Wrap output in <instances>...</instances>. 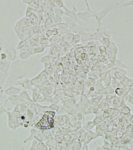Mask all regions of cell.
Returning <instances> with one entry per match:
<instances>
[{"label":"cell","instance_id":"1","mask_svg":"<svg viewBox=\"0 0 133 150\" xmlns=\"http://www.w3.org/2000/svg\"><path fill=\"white\" fill-rule=\"evenodd\" d=\"M118 6V4L107 6L99 12L94 11L93 18L97 21V25H98L97 29H100L101 28L102 25V20L113 10L116 8Z\"/></svg>","mask_w":133,"mask_h":150},{"label":"cell","instance_id":"2","mask_svg":"<svg viewBox=\"0 0 133 150\" xmlns=\"http://www.w3.org/2000/svg\"><path fill=\"white\" fill-rule=\"evenodd\" d=\"M18 61L15 62L13 64V65L11 66L12 67L10 73L8 74V78H10V81L16 80L20 78H22L26 75L24 71L21 68V67L18 63Z\"/></svg>","mask_w":133,"mask_h":150},{"label":"cell","instance_id":"3","mask_svg":"<svg viewBox=\"0 0 133 150\" xmlns=\"http://www.w3.org/2000/svg\"><path fill=\"white\" fill-rule=\"evenodd\" d=\"M71 3L72 7H73V9L70 10L66 6H64V7L63 8L64 13H65L64 15H66L67 17H68L71 20H73V21L76 22L78 25L80 26L81 24V21L78 17V15H77V10L76 9V8L73 6V5L72 3Z\"/></svg>","mask_w":133,"mask_h":150},{"label":"cell","instance_id":"4","mask_svg":"<svg viewBox=\"0 0 133 150\" xmlns=\"http://www.w3.org/2000/svg\"><path fill=\"white\" fill-rule=\"evenodd\" d=\"M4 52L7 54L8 59L10 61H14L16 59V49L14 44L12 42H7Z\"/></svg>","mask_w":133,"mask_h":150},{"label":"cell","instance_id":"5","mask_svg":"<svg viewBox=\"0 0 133 150\" xmlns=\"http://www.w3.org/2000/svg\"><path fill=\"white\" fill-rule=\"evenodd\" d=\"M118 52V49L116 44L112 41V44L107 48V54L109 60L113 64L115 63L117 60L116 58H117Z\"/></svg>","mask_w":133,"mask_h":150},{"label":"cell","instance_id":"6","mask_svg":"<svg viewBox=\"0 0 133 150\" xmlns=\"http://www.w3.org/2000/svg\"><path fill=\"white\" fill-rule=\"evenodd\" d=\"M93 13L94 12L91 13L87 10L84 12H78L77 11V15L81 21L88 22L90 19L93 18Z\"/></svg>","mask_w":133,"mask_h":150},{"label":"cell","instance_id":"7","mask_svg":"<svg viewBox=\"0 0 133 150\" xmlns=\"http://www.w3.org/2000/svg\"><path fill=\"white\" fill-rule=\"evenodd\" d=\"M127 71L124 68H115L114 76L116 79L121 80L126 76Z\"/></svg>","mask_w":133,"mask_h":150},{"label":"cell","instance_id":"8","mask_svg":"<svg viewBox=\"0 0 133 150\" xmlns=\"http://www.w3.org/2000/svg\"><path fill=\"white\" fill-rule=\"evenodd\" d=\"M11 63L8 59L2 60L0 59V71L2 72L8 73L11 67Z\"/></svg>","mask_w":133,"mask_h":150},{"label":"cell","instance_id":"9","mask_svg":"<svg viewBox=\"0 0 133 150\" xmlns=\"http://www.w3.org/2000/svg\"><path fill=\"white\" fill-rule=\"evenodd\" d=\"M54 26V27L56 28H58L59 31V34L60 33H68L69 29L68 28V26L67 24L65 23H63V22H61V23H59V24H56Z\"/></svg>","mask_w":133,"mask_h":150},{"label":"cell","instance_id":"10","mask_svg":"<svg viewBox=\"0 0 133 150\" xmlns=\"http://www.w3.org/2000/svg\"><path fill=\"white\" fill-rule=\"evenodd\" d=\"M121 84L123 87H130L133 86V79L125 76L121 80Z\"/></svg>","mask_w":133,"mask_h":150},{"label":"cell","instance_id":"11","mask_svg":"<svg viewBox=\"0 0 133 150\" xmlns=\"http://www.w3.org/2000/svg\"><path fill=\"white\" fill-rule=\"evenodd\" d=\"M8 77V73H5L0 71V92H2L3 86Z\"/></svg>","mask_w":133,"mask_h":150},{"label":"cell","instance_id":"12","mask_svg":"<svg viewBox=\"0 0 133 150\" xmlns=\"http://www.w3.org/2000/svg\"><path fill=\"white\" fill-rule=\"evenodd\" d=\"M102 44V45L104 46L105 47H107V49L112 44V40L110 39V37H108V35H104L102 36V38L101 39Z\"/></svg>","mask_w":133,"mask_h":150},{"label":"cell","instance_id":"13","mask_svg":"<svg viewBox=\"0 0 133 150\" xmlns=\"http://www.w3.org/2000/svg\"><path fill=\"white\" fill-rule=\"evenodd\" d=\"M21 91V90L19 88H16L14 86H11L9 88L6 90L5 93L7 95H14V94H18Z\"/></svg>","mask_w":133,"mask_h":150},{"label":"cell","instance_id":"14","mask_svg":"<svg viewBox=\"0 0 133 150\" xmlns=\"http://www.w3.org/2000/svg\"><path fill=\"white\" fill-rule=\"evenodd\" d=\"M115 66V68H122L124 69H132L133 70V67H129L126 65V64L122 63V62L119 60H116L115 63L114 64Z\"/></svg>","mask_w":133,"mask_h":150},{"label":"cell","instance_id":"15","mask_svg":"<svg viewBox=\"0 0 133 150\" xmlns=\"http://www.w3.org/2000/svg\"><path fill=\"white\" fill-rule=\"evenodd\" d=\"M35 12V10L33 7L31 6H28L26 10V17H29L32 16Z\"/></svg>","mask_w":133,"mask_h":150},{"label":"cell","instance_id":"16","mask_svg":"<svg viewBox=\"0 0 133 150\" xmlns=\"http://www.w3.org/2000/svg\"><path fill=\"white\" fill-rule=\"evenodd\" d=\"M82 40L81 35L79 33H76L74 35L72 44L75 45L80 42Z\"/></svg>","mask_w":133,"mask_h":150},{"label":"cell","instance_id":"17","mask_svg":"<svg viewBox=\"0 0 133 150\" xmlns=\"http://www.w3.org/2000/svg\"><path fill=\"white\" fill-rule=\"evenodd\" d=\"M121 112L125 115H127L131 112V110L130 108L127 105H123L121 107L120 109Z\"/></svg>","mask_w":133,"mask_h":150},{"label":"cell","instance_id":"18","mask_svg":"<svg viewBox=\"0 0 133 150\" xmlns=\"http://www.w3.org/2000/svg\"><path fill=\"white\" fill-rule=\"evenodd\" d=\"M32 55L30 51H24L20 53V57L22 59H28L31 55Z\"/></svg>","mask_w":133,"mask_h":150},{"label":"cell","instance_id":"19","mask_svg":"<svg viewBox=\"0 0 133 150\" xmlns=\"http://www.w3.org/2000/svg\"><path fill=\"white\" fill-rule=\"evenodd\" d=\"M6 41L3 37L0 36V54L4 52L6 47Z\"/></svg>","mask_w":133,"mask_h":150},{"label":"cell","instance_id":"20","mask_svg":"<svg viewBox=\"0 0 133 150\" xmlns=\"http://www.w3.org/2000/svg\"><path fill=\"white\" fill-rule=\"evenodd\" d=\"M74 35V33H72V32L68 33L65 35L64 40H65L66 41H67L70 44H72Z\"/></svg>","mask_w":133,"mask_h":150},{"label":"cell","instance_id":"21","mask_svg":"<svg viewBox=\"0 0 133 150\" xmlns=\"http://www.w3.org/2000/svg\"><path fill=\"white\" fill-rule=\"evenodd\" d=\"M54 4L56 7L62 8L64 7V2L63 0H54Z\"/></svg>","mask_w":133,"mask_h":150},{"label":"cell","instance_id":"22","mask_svg":"<svg viewBox=\"0 0 133 150\" xmlns=\"http://www.w3.org/2000/svg\"><path fill=\"white\" fill-rule=\"evenodd\" d=\"M45 48L43 47H34L32 49V51H30L31 54H34L40 53L43 52L44 51Z\"/></svg>","mask_w":133,"mask_h":150},{"label":"cell","instance_id":"23","mask_svg":"<svg viewBox=\"0 0 133 150\" xmlns=\"http://www.w3.org/2000/svg\"><path fill=\"white\" fill-rule=\"evenodd\" d=\"M52 22L53 23H54V25L62 22V19L61 16L55 15V16L53 17Z\"/></svg>","mask_w":133,"mask_h":150},{"label":"cell","instance_id":"24","mask_svg":"<svg viewBox=\"0 0 133 150\" xmlns=\"http://www.w3.org/2000/svg\"><path fill=\"white\" fill-rule=\"evenodd\" d=\"M54 13L56 15L59 16H61V17L65 14L64 11L62 10L61 8L56 7H55Z\"/></svg>","mask_w":133,"mask_h":150},{"label":"cell","instance_id":"25","mask_svg":"<svg viewBox=\"0 0 133 150\" xmlns=\"http://www.w3.org/2000/svg\"><path fill=\"white\" fill-rule=\"evenodd\" d=\"M125 91L124 89L121 87H118L115 89V93L118 96H122L124 94Z\"/></svg>","mask_w":133,"mask_h":150},{"label":"cell","instance_id":"26","mask_svg":"<svg viewBox=\"0 0 133 150\" xmlns=\"http://www.w3.org/2000/svg\"><path fill=\"white\" fill-rule=\"evenodd\" d=\"M111 81V74H110V71L108 72L107 73L105 77V83L107 85H109L110 82Z\"/></svg>","mask_w":133,"mask_h":150},{"label":"cell","instance_id":"27","mask_svg":"<svg viewBox=\"0 0 133 150\" xmlns=\"http://www.w3.org/2000/svg\"><path fill=\"white\" fill-rule=\"evenodd\" d=\"M107 47H105L104 46L101 45L99 47V50H100V53L103 56H105V55L107 54Z\"/></svg>","mask_w":133,"mask_h":150},{"label":"cell","instance_id":"28","mask_svg":"<svg viewBox=\"0 0 133 150\" xmlns=\"http://www.w3.org/2000/svg\"><path fill=\"white\" fill-rule=\"evenodd\" d=\"M83 1L84 3H85V6H86V8H87V10H86L89 11V12H91V13H93L94 11L91 8L88 0H83Z\"/></svg>","mask_w":133,"mask_h":150},{"label":"cell","instance_id":"29","mask_svg":"<svg viewBox=\"0 0 133 150\" xmlns=\"http://www.w3.org/2000/svg\"><path fill=\"white\" fill-rule=\"evenodd\" d=\"M124 7H128L129 6L133 7V0H130L128 2H124L123 4Z\"/></svg>","mask_w":133,"mask_h":150},{"label":"cell","instance_id":"30","mask_svg":"<svg viewBox=\"0 0 133 150\" xmlns=\"http://www.w3.org/2000/svg\"><path fill=\"white\" fill-rule=\"evenodd\" d=\"M46 35L48 38H50V37L53 36L52 29H48V30L46 31Z\"/></svg>","mask_w":133,"mask_h":150},{"label":"cell","instance_id":"31","mask_svg":"<svg viewBox=\"0 0 133 150\" xmlns=\"http://www.w3.org/2000/svg\"><path fill=\"white\" fill-rule=\"evenodd\" d=\"M6 111L5 110V108H4L3 105L1 103H0V114H1L4 112H6Z\"/></svg>","mask_w":133,"mask_h":150},{"label":"cell","instance_id":"32","mask_svg":"<svg viewBox=\"0 0 133 150\" xmlns=\"http://www.w3.org/2000/svg\"><path fill=\"white\" fill-rule=\"evenodd\" d=\"M129 121H130V123L132 124H133V115L130 116V118L129 119Z\"/></svg>","mask_w":133,"mask_h":150},{"label":"cell","instance_id":"33","mask_svg":"<svg viewBox=\"0 0 133 150\" xmlns=\"http://www.w3.org/2000/svg\"><path fill=\"white\" fill-rule=\"evenodd\" d=\"M132 105H133V103H132ZM132 111H133V109H132Z\"/></svg>","mask_w":133,"mask_h":150}]
</instances>
